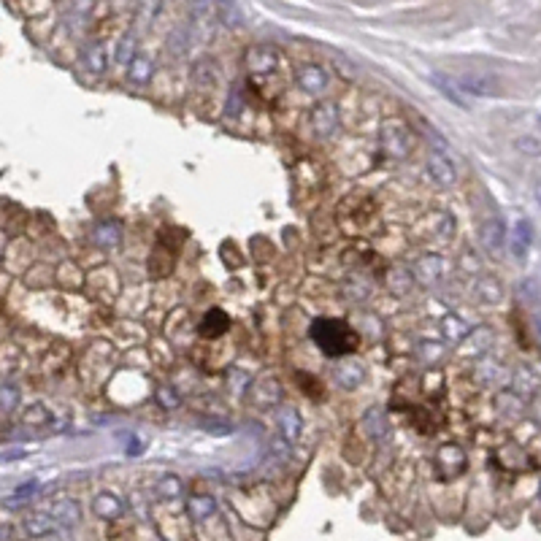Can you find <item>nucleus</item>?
Returning <instances> with one entry per match:
<instances>
[{
    "instance_id": "obj_2",
    "label": "nucleus",
    "mask_w": 541,
    "mask_h": 541,
    "mask_svg": "<svg viewBox=\"0 0 541 541\" xmlns=\"http://www.w3.org/2000/svg\"><path fill=\"white\" fill-rule=\"evenodd\" d=\"M455 84H457L460 93H468V95H477V97L498 95V79H493L487 73H463V76H457Z\"/></svg>"
},
{
    "instance_id": "obj_25",
    "label": "nucleus",
    "mask_w": 541,
    "mask_h": 541,
    "mask_svg": "<svg viewBox=\"0 0 541 541\" xmlns=\"http://www.w3.org/2000/svg\"><path fill=\"white\" fill-rule=\"evenodd\" d=\"M133 52H135V35H125L122 38V44H120V49H117V60L120 65H130L133 63Z\"/></svg>"
},
{
    "instance_id": "obj_5",
    "label": "nucleus",
    "mask_w": 541,
    "mask_h": 541,
    "mask_svg": "<svg viewBox=\"0 0 541 541\" xmlns=\"http://www.w3.org/2000/svg\"><path fill=\"white\" fill-rule=\"evenodd\" d=\"M442 274H444V263H442V257L439 255L419 257V260L412 265V276L419 282V285H433V282L442 279Z\"/></svg>"
},
{
    "instance_id": "obj_12",
    "label": "nucleus",
    "mask_w": 541,
    "mask_h": 541,
    "mask_svg": "<svg viewBox=\"0 0 541 541\" xmlns=\"http://www.w3.org/2000/svg\"><path fill=\"white\" fill-rule=\"evenodd\" d=\"M52 517H55V522H60V525H68V528H73L79 520H82V509H79V504L76 501H70V498H65V501H57L52 511H49Z\"/></svg>"
},
{
    "instance_id": "obj_9",
    "label": "nucleus",
    "mask_w": 541,
    "mask_h": 541,
    "mask_svg": "<svg viewBox=\"0 0 541 541\" xmlns=\"http://www.w3.org/2000/svg\"><path fill=\"white\" fill-rule=\"evenodd\" d=\"M531 238H533V230H531V222L528 220H520L514 225V233H511V255L517 260H525L528 257V249H531Z\"/></svg>"
},
{
    "instance_id": "obj_24",
    "label": "nucleus",
    "mask_w": 541,
    "mask_h": 541,
    "mask_svg": "<svg viewBox=\"0 0 541 541\" xmlns=\"http://www.w3.org/2000/svg\"><path fill=\"white\" fill-rule=\"evenodd\" d=\"M477 292H479V298H482L484 303H495V301L501 298V287H498V282H493V279H484V282H479Z\"/></svg>"
},
{
    "instance_id": "obj_13",
    "label": "nucleus",
    "mask_w": 541,
    "mask_h": 541,
    "mask_svg": "<svg viewBox=\"0 0 541 541\" xmlns=\"http://www.w3.org/2000/svg\"><path fill=\"white\" fill-rule=\"evenodd\" d=\"M363 379H366V368L360 363H347V366L336 368V382L341 384L344 390H354Z\"/></svg>"
},
{
    "instance_id": "obj_22",
    "label": "nucleus",
    "mask_w": 541,
    "mask_h": 541,
    "mask_svg": "<svg viewBox=\"0 0 541 541\" xmlns=\"http://www.w3.org/2000/svg\"><path fill=\"white\" fill-rule=\"evenodd\" d=\"M130 79H133L135 84H146V82L152 79V63H149L146 57H135V60L130 63Z\"/></svg>"
},
{
    "instance_id": "obj_18",
    "label": "nucleus",
    "mask_w": 541,
    "mask_h": 541,
    "mask_svg": "<svg viewBox=\"0 0 541 541\" xmlns=\"http://www.w3.org/2000/svg\"><path fill=\"white\" fill-rule=\"evenodd\" d=\"M25 531L30 533V536H49L52 531H55V517L52 514H30L28 520H25Z\"/></svg>"
},
{
    "instance_id": "obj_29",
    "label": "nucleus",
    "mask_w": 541,
    "mask_h": 541,
    "mask_svg": "<svg viewBox=\"0 0 541 541\" xmlns=\"http://www.w3.org/2000/svg\"><path fill=\"white\" fill-rule=\"evenodd\" d=\"M11 404H14V390H11V387H6V390H3V409H6V412H11Z\"/></svg>"
},
{
    "instance_id": "obj_15",
    "label": "nucleus",
    "mask_w": 541,
    "mask_h": 541,
    "mask_svg": "<svg viewBox=\"0 0 541 541\" xmlns=\"http://www.w3.org/2000/svg\"><path fill=\"white\" fill-rule=\"evenodd\" d=\"M482 244H484L493 255H498L501 247H504V225L498 222V220H490V222L482 227Z\"/></svg>"
},
{
    "instance_id": "obj_26",
    "label": "nucleus",
    "mask_w": 541,
    "mask_h": 541,
    "mask_svg": "<svg viewBox=\"0 0 541 541\" xmlns=\"http://www.w3.org/2000/svg\"><path fill=\"white\" fill-rule=\"evenodd\" d=\"M217 11L225 17V25H238V22H241V8L233 6V3H222Z\"/></svg>"
},
{
    "instance_id": "obj_11",
    "label": "nucleus",
    "mask_w": 541,
    "mask_h": 541,
    "mask_svg": "<svg viewBox=\"0 0 541 541\" xmlns=\"http://www.w3.org/2000/svg\"><path fill=\"white\" fill-rule=\"evenodd\" d=\"M122 501L114 495V493H100L95 498V504H93V511H95L100 520H117L120 514H122Z\"/></svg>"
},
{
    "instance_id": "obj_16",
    "label": "nucleus",
    "mask_w": 541,
    "mask_h": 541,
    "mask_svg": "<svg viewBox=\"0 0 541 541\" xmlns=\"http://www.w3.org/2000/svg\"><path fill=\"white\" fill-rule=\"evenodd\" d=\"M279 428H282V433H285V439L292 444V442H298V433H301V417L295 409H279Z\"/></svg>"
},
{
    "instance_id": "obj_17",
    "label": "nucleus",
    "mask_w": 541,
    "mask_h": 541,
    "mask_svg": "<svg viewBox=\"0 0 541 541\" xmlns=\"http://www.w3.org/2000/svg\"><path fill=\"white\" fill-rule=\"evenodd\" d=\"M187 509H190V517L195 522H203V520H209L217 511V501L209 498V495H195V498H190Z\"/></svg>"
},
{
    "instance_id": "obj_31",
    "label": "nucleus",
    "mask_w": 541,
    "mask_h": 541,
    "mask_svg": "<svg viewBox=\"0 0 541 541\" xmlns=\"http://www.w3.org/2000/svg\"><path fill=\"white\" fill-rule=\"evenodd\" d=\"M539 333H541V319H539Z\"/></svg>"
},
{
    "instance_id": "obj_1",
    "label": "nucleus",
    "mask_w": 541,
    "mask_h": 541,
    "mask_svg": "<svg viewBox=\"0 0 541 541\" xmlns=\"http://www.w3.org/2000/svg\"><path fill=\"white\" fill-rule=\"evenodd\" d=\"M312 339L328 357H344L360 347V336L341 319H317L312 325Z\"/></svg>"
},
{
    "instance_id": "obj_23",
    "label": "nucleus",
    "mask_w": 541,
    "mask_h": 541,
    "mask_svg": "<svg viewBox=\"0 0 541 541\" xmlns=\"http://www.w3.org/2000/svg\"><path fill=\"white\" fill-rule=\"evenodd\" d=\"M155 493H158L160 498H173V495H179V493H182V482L168 474V477H162L158 484H155Z\"/></svg>"
},
{
    "instance_id": "obj_28",
    "label": "nucleus",
    "mask_w": 541,
    "mask_h": 541,
    "mask_svg": "<svg viewBox=\"0 0 541 541\" xmlns=\"http://www.w3.org/2000/svg\"><path fill=\"white\" fill-rule=\"evenodd\" d=\"M158 398H160V404L165 406V409H173L176 404H179V395L171 390V387H160L158 390Z\"/></svg>"
},
{
    "instance_id": "obj_19",
    "label": "nucleus",
    "mask_w": 541,
    "mask_h": 541,
    "mask_svg": "<svg viewBox=\"0 0 541 541\" xmlns=\"http://www.w3.org/2000/svg\"><path fill=\"white\" fill-rule=\"evenodd\" d=\"M84 65H87L93 73H100V70L106 68V49H103V44H90V46L84 49Z\"/></svg>"
},
{
    "instance_id": "obj_7",
    "label": "nucleus",
    "mask_w": 541,
    "mask_h": 541,
    "mask_svg": "<svg viewBox=\"0 0 541 541\" xmlns=\"http://www.w3.org/2000/svg\"><path fill=\"white\" fill-rule=\"evenodd\" d=\"M227 328H230V317L225 314L222 309H211V312H206V317L200 319L198 333L203 339H217V336L227 333Z\"/></svg>"
},
{
    "instance_id": "obj_30",
    "label": "nucleus",
    "mask_w": 541,
    "mask_h": 541,
    "mask_svg": "<svg viewBox=\"0 0 541 541\" xmlns=\"http://www.w3.org/2000/svg\"><path fill=\"white\" fill-rule=\"evenodd\" d=\"M539 203H541V187H539Z\"/></svg>"
},
{
    "instance_id": "obj_21",
    "label": "nucleus",
    "mask_w": 541,
    "mask_h": 541,
    "mask_svg": "<svg viewBox=\"0 0 541 541\" xmlns=\"http://www.w3.org/2000/svg\"><path fill=\"white\" fill-rule=\"evenodd\" d=\"M433 84H436V87H439V93H444V95L449 97L452 103H457L460 108H468V100H466V97H460V90H457V87L452 90V82H449L446 76H442V73H433Z\"/></svg>"
},
{
    "instance_id": "obj_8",
    "label": "nucleus",
    "mask_w": 541,
    "mask_h": 541,
    "mask_svg": "<svg viewBox=\"0 0 541 541\" xmlns=\"http://www.w3.org/2000/svg\"><path fill=\"white\" fill-rule=\"evenodd\" d=\"M298 84H301V90L317 95V93H322L328 87V73L319 65H303L298 70Z\"/></svg>"
},
{
    "instance_id": "obj_4",
    "label": "nucleus",
    "mask_w": 541,
    "mask_h": 541,
    "mask_svg": "<svg viewBox=\"0 0 541 541\" xmlns=\"http://www.w3.org/2000/svg\"><path fill=\"white\" fill-rule=\"evenodd\" d=\"M428 173H430V179L436 182V184H442V187H452L455 182H457V171H455V162L442 155V152H433L430 158H428Z\"/></svg>"
},
{
    "instance_id": "obj_6",
    "label": "nucleus",
    "mask_w": 541,
    "mask_h": 541,
    "mask_svg": "<svg viewBox=\"0 0 541 541\" xmlns=\"http://www.w3.org/2000/svg\"><path fill=\"white\" fill-rule=\"evenodd\" d=\"M312 128L317 130L319 135H330L339 128V108L333 103H319L312 111Z\"/></svg>"
},
{
    "instance_id": "obj_10",
    "label": "nucleus",
    "mask_w": 541,
    "mask_h": 541,
    "mask_svg": "<svg viewBox=\"0 0 541 541\" xmlns=\"http://www.w3.org/2000/svg\"><path fill=\"white\" fill-rule=\"evenodd\" d=\"M463 466H466V457L457 446L449 444L439 449V468H442L444 477H455L457 471H463Z\"/></svg>"
},
{
    "instance_id": "obj_20",
    "label": "nucleus",
    "mask_w": 541,
    "mask_h": 541,
    "mask_svg": "<svg viewBox=\"0 0 541 541\" xmlns=\"http://www.w3.org/2000/svg\"><path fill=\"white\" fill-rule=\"evenodd\" d=\"M471 333V325H466L460 317H446L444 319V336L449 339V341H463L466 336Z\"/></svg>"
},
{
    "instance_id": "obj_14",
    "label": "nucleus",
    "mask_w": 541,
    "mask_h": 541,
    "mask_svg": "<svg viewBox=\"0 0 541 541\" xmlns=\"http://www.w3.org/2000/svg\"><path fill=\"white\" fill-rule=\"evenodd\" d=\"M93 238H95L97 247L114 249V247L120 244V238H122V230H120V225L117 222H100L95 227V233H93Z\"/></svg>"
},
{
    "instance_id": "obj_27",
    "label": "nucleus",
    "mask_w": 541,
    "mask_h": 541,
    "mask_svg": "<svg viewBox=\"0 0 541 541\" xmlns=\"http://www.w3.org/2000/svg\"><path fill=\"white\" fill-rule=\"evenodd\" d=\"M38 490V482H28L25 487H19L14 495H11V501H8V506H17V504H25L28 501V495H32Z\"/></svg>"
},
{
    "instance_id": "obj_3",
    "label": "nucleus",
    "mask_w": 541,
    "mask_h": 541,
    "mask_svg": "<svg viewBox=\"0 0 541 541\" xmlns=\"http://www.w3.org/2000/svg\"><path fill=\"white\" fill-rule=\"evenodd\" d=\"M382 146L390 158H406L409 152V130L398 122H390L382 130Z\"/></svg>"
}]
</instances>
